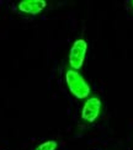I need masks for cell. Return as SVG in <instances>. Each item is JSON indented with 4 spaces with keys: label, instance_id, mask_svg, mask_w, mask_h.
<instances>
[{
    "label": "cell",
    "instance_id": "obj_2",
    "mask_svg": "<svg viewBox=\"0 0 133 150\" xmlns=\"http://www.w3.org/2000/svg\"><path fill=\"white\" fill-rule=\"evenodd\" d=\"M86 52H87V43L85 40L79 38L73 43L70 52H69V65H70V69L79 70L83 67L86 57Z\"/></svg>",
    "mask_w": 133,
    "mask_h": 150
},
{
    "label": "cell",
    "instance_id": "obj_5",
    "mask_svg": "<svg viewBox=\"0 0 133 150\" xmlns=\"http://www.w3.org/2000/svg\"><path fill=\"white\" fill-rule=\"evenodd\" d=\"M57 148H58V143L55 140H46L41 143L35 150H55Z\"/></svg>",
    "mask_w": 133,
    "mask_h": 150
},
{
    "label": "cell",
    "instance_id": "obj_1",
    "mask_svg": "<svg viewBox=\"0 0 133 150\" xmlns=\"http://www.w3.org/2000/svg\"><path fill=\"white\" fill-rule=\"evenodd\" d=\"M65 81L70 93L77 98H86L90 95V86L78 70L68 69L65 71Z\"/></svg>",
    "mask_w": 133,
    "mask_h": 150
},
{
    "label": "cell",
    "instance_id": "obj_4",
    "mask_svg": "<svg viewBox=\"0 0 133 150\" xmlns=\"http://www.w3.org/2000/svg\"><path fill=\"white\" fill-rule=\"evenodd\" d=\"M47 6L44 0H22L18 3L17 9L27 15H38L40 12Z\"/></svg>",
    "mask_w": 133,
    "mask_h": 150
},
{
    "label": "cell",
    "instance_id": "obj_6",
    "mask_svg": "<svg viewBox=\"0 0 133 150\" xmlns=\"http://www.w3.org/2000/svg\"><path fill=\"white\" fill-rule=\"evenodd\" d=\"M132 8H133V1H132Z\"/></svg>",
    "mask_w": 133,
    "mask_h": 150
},
{
    "label": "cell",
    "instance_id": "obj_3",
    "mask_svg": "<svg viewBox=\"0 0 133 150\" xmlns=\"http://www.w3.org/2000/svg\"><path fill=\"white\" fill-rule=\"evenodd\" d=\"M101 107H102V103H101V100L97 96L89 97L83 106V110H81L83 121L87 123L95 122L101 113Z\"/></svg>",
    "mask_w": 133,
    "mask_h": 150
}]
</instances>
